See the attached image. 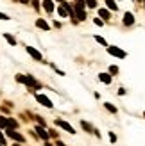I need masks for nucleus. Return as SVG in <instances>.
<instances>
[{
	"instance_id": "1",
	"label": "nucleus",
	"mask_w": 145,
	"mask_h": 146,
	"mask_svg": "<svg viewBox=\"0 0 145 146\" xmlns=\"http://www.w3.org/2000/svg\"><path fill=\"white\" fill-rule=\"evenodd\" d=\"M107 54H109V55H115V57H118V59H124V57L127 55L124 50H120L118 46H113V45H107Z\"/></svg>"
},
{
	"instance_id": "2",
	"label": "nucleus",
	"mask_w": 145,
	"mask_h": 146,
	"mask_svg": "<svg viewBox=\"0 0 145 146\" xmlns=\"http://www.w3.org/2000/svg\"><path fill=\"white\" fill-rule=\"evenodd\" d=\"M75 18H79V20H86L84 2H83V0H77V4H75Z\"/></svg>"
},
{
	"instance_id": "3",
	"label": "nucleus",
	"mask_w": 145,
	"mask_h": 146,
	"mask_svg": "<svg viewBox=\"0 0 145 146\" xmlns=\"http://www.w3.org/2000/svg\"><path fill=\"white\" fill-rule=\"evenodd\" d=\"M56 125H57V127H61L63 130H66L68 134H75L74 127H72V125H68V123H66V121H63V119H56Z\"/></svg>"
},
{
	"instance_id": "4",
	"label": "nucleus",
	"mask_w": 145,
	"mask_h": 146,
	"mask_svg": "<svg viewBox=\"0 0 145 146\" xmlns=\"http://www.w3.org/2000/svg\"><path fill=\"white\" fill-rule=\"evenodd\" d=\"M5 132H7V135H9L11 139H14L16 143H23V135H21V134H18V132H14L13 128H7Z\"/></svg>"
},
{
	"instance_id": "5",
	"label": "nucleus",
	"mask_w": 145,
	"mask_h": 146,
	"mask_svg": "<svg viewBox=\"0 0 145 146\" xmlns=\"http://www.w3.org/2000/svg\"><path fill=\"white\" fill-rule=\"evenodd\" d=\"M81 127H83V128H84V130H86V132H88V134H95L97 137H100V134H99V130H97V128H93V127L90 125L88 121H81Z\"/></svg>"
},
{
	"instance_id": "6",
	"label": "nucleus",
	"mask_w": 145,
	"mask_h": 146,
	"mask_svg": "<svg viewBox=\"0 0 145 146\" xmlns=\"http://www.w3.org/2000/svg\"><path fill=\"white\" fill-rule=\"evenodd\" d=\"M36 100H38V102H40L41 105H45V107H48V109L52 107V102H50V100H48V98L45 96V94H36Z\"/></svg>"
},
{
	"instance_id": "7",
	"label": "nucleus",
	"mask_w": 145,
	"mask_h": 146,
	"mask_svg": "<svg viewBox=\"0 0 145 146\" xmlns=\"http://www.w3.org/2000/svg\"><path fill=\"white\" fill-rule=\"evenodd\" d=\"M25 50H27V54L31 55V57H34L36 61H41V54L38 52V50H34L32 46H25Z\"/></svg>"
},
{
	"instance_id": "8",
	"label": "nucleus",
	"mask_w": 145,
	"mask_h": 146,
	"mask_svg": "<svg viewBox=\"0 0 145 146\" xmlns=\"http://www.w3.org/2000/svg\"><path fill=\"white\" fill-rule=\"evenodd\" d=\"M99 80L104 84H111V75L109 73H99Z\"/></svg>"
},
{
	"instance_id": "9",
	"label": "nucleus",
	"mask_w": 145,
	"mask_h": 146,
	"mask_svg": "<svg viewBox=\"0 0 145 146\" xmlns=\"http://www.w3.org/2000/svg\"><path fill=\"white\" fill-rule=\"evenodd\" d=\"M36 132H38V135L41 137V139H48V132H47V130L45 128H43V127H36Z\"/></svg>"
},
{
	"instance_id": "10",
	"label": "nucleus",
	"mask_w": 145,
	"mask_h": 146,
	"mask_svg": "<svg viewBox=\"0 0 145 146\" xmlns=\"http://www.w3.org/2000/svg\"><path fill=\"white\" fill-rule=\"evenodd\" d=\"M134 23V16L131 13H126L124 14V25H133Z\"/></svg>"
},
{
	"instance_id": "11",
	"label": "nucleus",
	"mask_w": 145,
	"mask_h": 146,
	"mask_svg": "<svg viewBox=\"0 0 145 146\" xmlns=\"http://www.w3.org/2000/svg\"><path fill=\"white\" fill-rule=\"evenodd\" d=\"M43 7H45V11H47V13H52V11H54V4H52V0H43Z\"/></svg>"
},
{
	"instance_id": "12",
	"label": "nucleus",
	"mask_w": 145,
	"mask_h": 146,
	"mask_svg": "<svg viewBox=\"0 0 145 146\" xmlns=\"http://www.w3.org/2000/svg\"><path fill=\"white\" fill-rule=\"evenodd\" d=\"M36 25H38L40 29H43V31H48V29H50V25L47 23L45 20H36Z\"/></svg>"
},
{
	"instance_id": "13",
	"label": "nucleus",
	"mask_w": 145,
	"mask_h": 146,
	"mask_svg": "<svg viewBox=\"0 0 145 146\" xmlns=\"http://www.w3.org/2000/svg\"><path fill=\"white\" fill-rule=\"evenodd\" d=\"M99 16L104 18V20H109V18H111V13L107 11V9H100V11H99Z\"/></svg>"
},
{
	"instance_id": "14",
	"label": "nucleus",
	"mask_w": 145,
	"mask_h": 146,
	"mask_svg": "<svg viewBox=\"0 0 145 146\" xmlns=\"http://www.w3.org/2000/svg\"><path fill=\"white\" fill-rule=\"evenodd\" d=\"M106 4H107V7H109L111 11H117L118 9V5L115 4V0H106Z\"/></svg>"
},
{
	"instance_id": "15",
	"label": "nucleus",
	"mask_w": 145,
	"mask_h": 146,
	"mask_svg": "<svg viewBox=\"0 0 145 146\" xmlns=\"http://www.w3.org/2000/svg\"><path fill=\"white\" fill-rule=\"evenodd\" d=\"M16 127H18V123H16V121L11 119V118H7V128H13V130H14Z\"/></svg>"
},
{
	"instance_id": "16",
	"label": "nucleus",
	"mask_w": 145,
	"mask_h": 146,
	"mask_svg": "<svg viewBox=\"0 0 145 146\" xmlns=\"http://www.w3.org/2000/svg\"><path fill=\"white\" fill-rule=\"evenodd\" d=\"M4 38H5L7 41H9V43H11V45H16V39H14V38H13V36H9V34H4Z\"/></svg>"
},
{
	"instance_id": "17",
	"label": "nucleus",
	"mask_w": 145,
	"mask_h": 146,
	"mask_svg": "<svg viewBox=\"0 0 145 146\" xmlns=\"http://www.w3.org/2000/svg\"><path fill=\"white\" fill-rule=\"evenodd\" d=\"M104 107H106L109 112H117V107H115V105H111V104H104Z\"/></svg>"
},
{
	"instance_id": "18",
	"label": "nucleus",
	"mask_w": 145,
	"mask_h": 146,
	"mask_svg": "<svg viewBox=\"0 0 145 146\" xmlns=\"http://www.w3.org/2000/svg\"><path fill=\"white\" fill-rule=\"evenodd\" d=\"M83 2H84L86 5H88V7H95V5H97L95 0H83Z\"/></svg>"
},
{
	"instance_id": "19",
	"label": "nucleus",
	"mask_w": 145,
	"mask_h": 146,
	"mask_svg": "<svg viewBox=\"0 0 145 146\" xmlns=\"http://www.w3.org/2000/svg\"><path fill=\"white\" fill-rule=\"evenodd\" d=\"M95 41H97V43H100V45H104V46H107V43H106L102 38H100V36H97V38H95Z\"/></svg>"
},
{
	"instance_id": "20",
	"label": "nucleus",
	"mask_w": 145,
	"mask_h": 146,
	"mask_svg": "<svg viewBox=\"0 0 145 146\" xmlns=\"http://www.w3.org/2000/svg\"><path fill=\"white\" fill-rule=\"evenodd\" d=\"M0 127H7V118H0Z\"/></svg>"
},
{
	"instance_id": "21",
	"label": "nucleus",
	"mask_w": 145,
	"mask_h": 146,
	"mask_svg": "<svg viewBox=\"0 0 145 146\" xmlns=\"http://www.w3.org/2000/svg\"><path fill=\"white\" fill-rule=\"evenodd\" d=\"M109 73H113V75H115V73H118V68L117 66H111L109 68Z\"/></svg>"
},
{
	"instance_id": "22",
	"label": "nucleus",
	"mask_w": 145,
	"mask_h": 146,
	"mask_svg": "<svg viewBox=\"0 0 145 146\" xmlns=\"http://www.w3.org/2000/svg\"><path fill=\"white\" fill-rule=\"evenodd\" d=\"M109 139H111V141H113V143H115V141H117V135H115V134H113V132H109Z\"/></svg>"
},
{
	"instance_id": "23",
	"label": "nucleus",
	"mask_w": 145,
	"mask_h": 146,
	"mask_svg": "<svg viewBox=\"0 0 145 146\" xmlns=\"http://www.w3.org/2000/svg\"><path fill=\"white\" fill-rule=\"evenodd\" d=\"M38 2H40V0H32V5H34V9H38V7H40V4H38Z\"/></svg>"
},
{
	"instance_id": "24",
	"label": "nucleus",
	"mask_w": 145,
	"mask_h": 146,
	"mask_svg": "<svg viewBox=\"0 0 145 146\" xmlns=\"http://www.w3.org/2000/svg\"><path fill=\"white\" fill-rule=\"evenodd\" d=\"M2 144H5V137L0 134V146H2Z\"/></svg>"
},
{
	"instance_id": "25",
	"label": "nucleus",
	"mask_w": 145,
	"mask_h": 146,
	"mask_svg": "<svg viewBox=\"0 0 145 146\" xmlns=\"http://www.w3.org/2000/svg\"><path fill=\"white\" fill-rule=\"evenodd\" d=\"M93 21H95V25H99V27L102 25V20H99V18H95V20H93Z\"/></svg>"
},
{
	"instance_id": "26",
	"label": "nucleus",
	"mask_w": 145,
	"mask_h": 146,
	"mask_svg": "<svg viewBox=\"0 0 145 146\" xmlns=\"http://www.w3.org/2000/svg\"><path fill=\"white\" fill-rule=\"evenodd\" d=\"M0 20H9V16H5V14L0 13Z\"/></svg>"
},
{
	"instance_id": "27",
	"label": "nucleus",
	"mask_w": 145,
	"mask_h": 146,
	"mask_svg": "<svg viewBox=\"0 0 145 146\" xmlns=\"http://www.w3.org/2000/svg\"><path fill=\"white\" fill-rule=\"evenodd\" d=\"M20 2H21V4H29V0H20Z\"/></svg>"
},
{
	"instance_id": "28",
	"label": "nucleus",
	"mask_w": 145,
	"mask_h": 146,
	"mask_svg": "<svg viewBox=\"0 0 145 146\" xmlns=\"http://www.w3.org/2000/svg\"><path fill=\"white\" fill-rule=\"evenodd\" d=\"M57 146H64V144H63V143H57Z\"/></svg>"
},
{
	"instance_id": "29",
	"label": "nucleus",
	"mask_w": 145,
	"mask_h": 146,
	"mask_svg": "<svg viewBox=\"0 0 145 146\" xmlns=\"http://www.w3.org/2000/svg\"><path fill=\"white\" fill-rule=\"evenodd\" d=\"M13 146H18V143H16V144H13Z\"/></svg>"
},
{
	"instance_id": "30",
	"label": "nucleus",
	"mask_w": 145,
	"mask_h": 146,
	"mask_svg": "<svg viewBox=\"0 0 145 146\" xmlns=\"http://www.w3.org/2000/svg\"><path fill=\"white\" fill-rule=\"evenodd\" d=\"M57 2H63V0H57Z\"/></svg>"
},
{
	"instance_id": "31",
	"label": "nucleus",
	"mask_w": 145,
	"mask_h": 146,
	"mask_svg": "<svg viewBox=\"0 0 145 146\" xmlns=\"http://www.w3.org/2000/svg\"><path fill=\"white\" fill-rule=\"evenodd\" d=\"M47 146H50V144H47Z\"/></svg>"
}]
</instances>
